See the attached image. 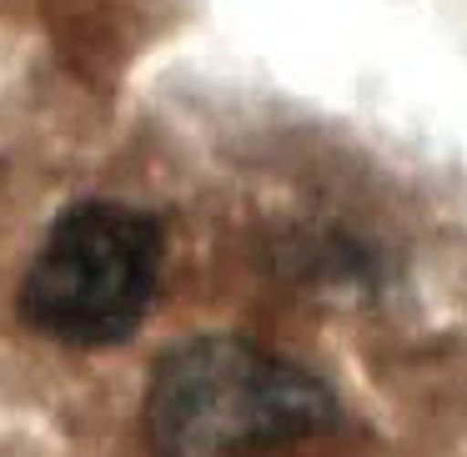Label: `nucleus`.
I'll return each instance as SVG.
<instances>
[{"mask_svg":"<svg viewBox=\"0 0 467 457\" xmlns=\"http://www.w3.org/2000/svg\"><path fill=\"white\" fill-rule=\"evenodd\" d=\"M141 417L166 457H236L332 432L342 402L292 357L252 337L202 332L161 352Z\"/></svg>","mask_w":467,"mask_h":457,"instance_id":"1","label":"nucleus"},{"mask_svg":"<svg viewBox=\"0 0 467 457\" xmlns=\"http://www.w3.org/2000/svg\"><path fill=\"white\" fill-rule=\"evenodd\" d=\"M166 236L151 212L126 202H81L46 232L21 276V317L61 347H121L161 292Z\"/></svg>","mask_w":467,"mask_h":457,"instance_id":"2","label":"nucleus"}]
</instances>
